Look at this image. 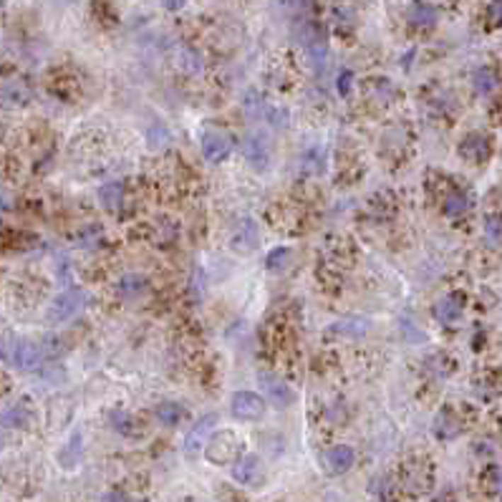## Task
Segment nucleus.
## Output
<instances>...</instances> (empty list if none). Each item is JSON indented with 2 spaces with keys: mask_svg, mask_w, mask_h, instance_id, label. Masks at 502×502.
I'll return each instance as SVG.
<instances>
[{
  "mask_svg": "<svg viewBox=\"0 0 502 502\" xmlns=\"http://www.w3.org/2000/svg\"><path fill=\"white\" fill-rule=\"evenodd\" d=\"M240 450H243V442L237 439V434L230 432V429H219L207 442L205 455H207V460L212 464H227V462H232L240 455Z\"/></svg>",
  "mask_w": 502,
  "mask_h": 502,
  "instance_id": "1",
  "label": "nucleus"
},
{
  "mask_svg": "<svg viewBox=\"0 0 502 502\" xmlns=\"http://www.w3.org/2000/svg\"><path fill=\"white\" fill-rule=\"evenodd\" d=\"M84 306V293L79 288H71V290H64L61 295H56V300L51 303L48 308V321L51 324H64L69 321L71 316L81 311Z\"/></svg>",
  "mask_w": 502,
  "mask_h": 502,
  "instance_id": "2",
  "label": "nucleus"
},
{
  "mask_svg": "<svg viewBox=\"0 0 502 502\" xmlns=\"http://www.w3.org/2000/svg\"><path fill=\"white\" fill-rule=\"evenodd\" d=\"M232 152V137L222 129H207L202 134V154L207 156V162L219 164L225 162Z\"/></svg>",
  "mask_w": 502,
  "mask_h": 502,
  "instance_id": "3",
  "label": "nucleus"
},
{
  "mask_svg": "<svg viewBox=\"0 0 502 502\" xmlns=\"http://www.w3.org/2000/svg\"><path fill=\"white\" fill-rule=\"evenodd\" d=\"M258 381H260V389L266 392V397L270 399L273 406H278V409H285V406L293 404V392L288 389V384H285V381H280V376L263 371V374L258 376Z\"/></svg>",
  "mask_w": 502,
  "mask_h": 502,
  "instance_id": "4",
  "label": "nucleus"
},
{
  "mask_svg": "<svg viewBox=\"0 0 502 502\" xmlns=\"http://www.w3.org/2000/svg\"><path fill=\"white\" fill-rule=\"evenodd\" d=\"M232 477L235 482L245 487H258L263 482V462H260L258 455H245L235 462V469H232Z\"/></svg>",
  "mask_w": 502,
  "mask_h": 502,
  "instance_id": "5",
  "label": "nucleus"
},
{
  "mask_svg": "<svg viewBox=\"0 0 502 502\" xmlns=\"http://www.w3.org/2000/svg\"><path fill=\"white\" fill-rule=\"evenodd\" d=\"M230 409L237 419H260L266 411V401L253 392H237L230 401Z\"/></svg>",
  "mask_w": 502,
  "mask_h": 502,
  "instance_id": "6",
  "label": "nucleus"
},
{
  "mask_svg": "<svg viewBox=\"0 0 502 502\" xmlns=\"http://www.w3.org/2000/svg\"><path fill=\"white\" fill-rule=\"evenodd\" d=\"M245 159H248L250 164H253L255 169H268V164H270V144H268V137L266 134H250L248 139H245Z\"/></svg>",
  "mask_w": 502,
  "mask_h": 502,
  "instance_id": "7",
  "label": "nucleus"
},
{
  "mask_svg": "<svg viewBox=\"0 0 502 502\" xmlns=\"http://www.w3.org/2000/svg\"><path fill=\"white\" fill-rule=\"evenodd\" d=\"M215 427H217V416H215V414H207V416H202V419L197 421L195 427L190 429V434H187V439H185L187 457H195L197 452L202 450L205 439H207L210 434L215 432Z\"/></svg>",
  "mask_w": 502,
  "mask_h": 502,
  "instance_id": "8",
  "label": "nucleus"
},
{
  "mask_svg": "<svg viewBox=\"0 0 502 502\" xmlns=\"http://www.w3.org/2000/svg\"><path fill=\"white\" fill-rule=\"evenodd\" d=\"M353 460H356V455H353V450L351 447H346V445L331 447V450L324 455V462H326V467H329L331 474L348 472V469L353 467Z\"/></svg>",
  "mask_w": 502,
  "mask_h": 502,
  "instance_id": "9",
  "label": "nucleus"
},
{
  "mask_svg": "<svg viewBox=\"0 0 502 502\" xmlns=\"http://www.w3.org/2000/svg\"><path fill=\"white\" fill-rule=\"evenodd\" d=\"M41 361V348L35 346L33 341H18L13 348V364L21 371H33Z\"/></svg>",
  "mask_w": 502,
  "mask_h": 502,
  "instance_id": "10",
  "label": "nucleus"
},
{
  "mask_svg": "<svg viewBox=\"0 0 502 502\" xmlns=\"http://www.w3.org/2000/svg\"><path fill=\"white\" fill-rule=\"evenodd\" d=\"M460 154L472 159V162H482V159L490 156V142L482 134H467V137L462 139Z\"/></svg>",
  "mask_w": 502,
  "mask_h": 502,
  "instance_id": "11",
  "label": "nucleus"
},
{
  "mask_svg": "<svg viewBox=\"0 0 502 502\" xmlns=\"http://www.w3.org/2000/svg\"><path fill=\"white\" fill-rule=\"evenodd\" d=\"M406 18H409V23L416 25V28H432V25L437 23L439 13H437V8L424 3V0H414V3L409 6Z\"/></svg>",
  "mask_w": 502,
  "mask_h": 502,
  "instance_id": "12",
  "label": "nucleus"
},
{
  "mask_svg": "<svg viewBox=\"0 0 502 502\" xmlns=\"http://www.w3.org/2000/svg\"><path fill=\"white\" fill-rule=\"evenodd\" d=\"M462 429V421L457 419L455 409L452 406H445V409L439 411L437 419H434V434H437L439 439H452L457 437Z\"/></svg>",
  "mask_w": 502,
  "mask_h": 502,
  "instance_id": "13",
  "label": "nucleus"
},
{
  "mask_svg": "<svg viewBox=\"0 0 502 502\" xmlns=\"http://www.w3.org/2000/svg\"><path fill=\"white\" fill-rule=\"evenodd\" d=\"M258 227H255L253 219H243L240 225H237V232H235V240H232V245H235V250H243V253H250L253 248H258Z\"/></svg>",
  "mask_w": 502,
  "mask_h": 502,
  "instance_id": "14",
  "label": "nucleus"
},
{
  "mask_svg": "<svg viewBox=\"0 0 502 502\" xmlns=\"http://www.w3.org/2000/svg\"><path fill=\"white\" fill-rule=\"evenodd\" d=\"M462 306H464V298L462 295H447L445 300H439L437 303V318L442 321V324H452L455 318L462 316Z\"/></svg>",
  "mask_w": 502,
  "mask_h": 502,
  "instance_id": "15",
  "label": "nucleus"
},
{
  "mask_svg": "<svg viewBox=\"0 0 502 502\" xmlns=\"http://www.w3.org/2000/svg\"><path fill=\"white\" fill-rule=\"evenodd\" d=\"M109 424L119 434H124V437H137V434L142 432V429H139V424H137V419H134L132 414H127L124 409H111Z\"/></svg>",
  "mask_w": 502,
  "mask_h": 502,
  "instance_id": "16",
  "label": "nucleus"
},
{
  "mask_svg": "<svg viewBox=\"0 0 502 502\" xmlns=\"http://www.w3.org/2000/svg\"><path fill=\"white\" fill-rule=\"evenodd\" d=\"M122 197H124V187L119 185V182H109V185H104L101 190H98V202L104 205L109 212L119 210V205H122Z\"/></svg>",
  "mask_w": 502,
  "mask_h": 502,
  "instance_id": "17",
  "label": "nucleus"
},
{
  "mask_svg": "<svg viewBox=\"0 0 502 502\" xmlns=\"http://www.w3.org/2000/svg\"><path fill=\"white\" fill-rule=\"evenodd\" d=\"M421 472H429V469H421V464H416V467L404 472V485L409 487L411 492H427V487L432 485V474H424V477H421Z\"/></svg>",
  "mask_w": 502,
  "mask_h": 502,
  "instance_id": "18",
  "label": "nucleus"
},
{
  "mask_svg": "<svg viewBox=\"0 0 502 502\" xmlns=\"http://www.w3.org/2000/svg\"><path fill=\"white\" fill-rule=\"evenodd\" d=\"M182 416H185V409L179 404H174V401H164V404L156 406V419L162 421V424H167V427H177L179 421H182Z\"/></svg>",
  "mask_w": 502,
  "mask_h": 502,
  "instance_id": "19",
  "label": "nucleus"
},
{
  "mask_svg": "<svg viewBox=\"0 0 502 502\" xmlns=\"http://www.w3.org/2000/svg\"><path fill=\"white\" fill-rule=\"evenodd\" d=\"M3 96H6L8 104L23 106L25 101L30 98V89L25 86L23 81H8L6 89H3Z\"/></svg>",
  "mask_w": 502,
  "mask_h": 502,
  "instance_id": "20",
  "label": "nucleus"
},
{
  "mask_svg": "<svg viewBox=\"0 0 502 502\" xmlns=\"http://www.w3.org/2000/svg\"><path fill=\"white\" fill-rule=\"evenodd\" d=\"M497 86V79H495V71L487 69V66H482V69L474 71V89H477L479 93H492V89Z\"/></svg>",
  "mask_w": 502,
  "mask_h": 502,
  "instance_id": "21",
  "label": "nucleus"
},
{
  "mask_svg": "<svg viewBox=\"0 0 502 502\" xmlns=\"http://www.w3.org/2000/svg\"><path fill=\"white\" fill-rule=\"evenodd\" d=\"M144 288H147V280L139 275H127L119 280V293L122 295H139Z\"/></svg>",
  "mask_w": 502,
  "mask_h": 502,
  "instance_id": "22",
  "label": "nucleus"
},
{
  "mask_svg": "<svg viewBox=\"0 0 502 502\" xmlns=\"http://www.w3.org/2000/svg\"><path fill=\"white\" fill-rule=\"evenodd\" d=\"M467 207H469V200H467V195H462V192L450 195L445 202L447 215H462V212H467Z\"/></svg>",
  "mask_w": 502,
  "mask_h": 502,
  "instance_id": "23",
  "label": "nucleus"
},
{
  "mask_svg": "<svg viewBox=\"0 0 502 502\" xmlns=\"http://www.w3.org/2000/svg\"><path fill=\"white\" fill-rule=\"evenodd\" d=\"M28 416H30V411L25 409L23 404L21 406H13V409H8V414H6V424L8 427H25L28 424Z\"/></svg>",
  "mask_w": 502,
  "mask_h": 502,
  "instance_id": "24",
  "label": "nucleus"
},
{
  "mask_svg": "<svg viewBox=\"0 0 502 502\" xmlns=\"http://www.w3.org/2000/svg\"><path fill=\"white\" fill-rule=\"evenodd\" d=\"M288 255H290L288 248H273L270 255H268V260H266V266L270 268V270H280V268L285 266Z\"/></svg>",
  "mask_w": 502,
  "mask_h": 502,
  "instance_id": "25",
  "label": "nucleus"
},
{
  "mask_svg": "<svg viewBox=\"0 0 502 502\" xmlns=\"http://www.w3.org/2000/svg\"><path fill=\"white\" fill-rule=\"evenodd\" d=\"M487 16H490L492 25H502V0H492Z\"/></svg>",
  "mask_w": 502,
  "mask_h": 502,
  "instance_id": "26",
  "label": "nucleus"
},
{
  "mask_svg": "<svg viewBox=\"0 0 502 502\" xmlns=\"http://www.w3.org/2000/svg\"><path fill=\"white\" fill-rule=\"evenodd\" d=\"M351 79H353L351 71H343V74L338 76V93H348V89H351Z\"/></svg>",
  "mask_w": 502,
  "mask_h": 502,
  "instance_id": "27",
  "label": "nucleus"
},
{
  "mask_svg": "<svg viewBox=\"0 0 502 502\" xmlns=\"http://www.w3.org/2000/svg\"><path fill=\"white\" fill-rule=\"evenodd\" d=\"M487 232H490L495 240H502V222L500 219H487Z\"/></svg>",
  "mask_w": 502,
  "mask_h": 502,
  "instance_id": "28",
  "label": "nucleus"
},
{
  "mask_svg": "<svg viewBox=\"0 0 502 502\" xmlns=\"http://www.w3.org/2000/svg\"><path fill=\"white\" fill-rule=\"evenodd\" d=\"M104 502H132L127 495H122V492H109V495L104 497Z\"/></svg>",
  "mask_w": 502,
  "mask_h": 502,
  "instance_id": "29",
  "label": "nucleus"
},
{
  "mask_svg": "<svg viewBox=\"0 0 502 502\" xmlns=\"http://www.w3.org/2000/svg\"><path fill=\"white\" fill-rule=\"evenodd\" d=\"M164 6H167L169 11H177V8L185 6V0H164Z\"/></svg>",
  "mask_w": 502,
  "mask_h": 502,
  "instance_id": "30",
  "label": "nucleus"
},
{
  "mask_svg": "<svg viewBox=\"0 0 502 502\" xmlns=\"http://www.w3.org/2000/svg\"><path fill=\"white\" fill-rule=\"evenodd\" d=\"M437 502H450V500H447V497H445V500H437Z\"/></svg>",
  "mask_w": 502,
  "mask_h": 502,
  "instance_id": "31",
  "label": "nucleus"
}]
</instances>
